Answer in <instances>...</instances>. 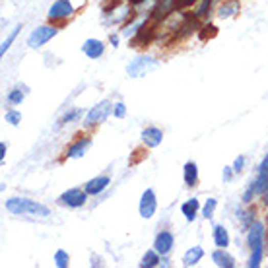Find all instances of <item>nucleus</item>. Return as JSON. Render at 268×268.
Instances as JSON below:
<instances>
[{"mask_svg":"<svg viewBox=\"0 0 268 268\" xmlns=\"http://www.w3.org/2000/svg\"><path fill=\"white\" fill-rule=\"evenodd\" d=\"M153 33H155L153 28H140L138 33H136V37L132 39V47H146L153 39Z\"/></svg>","mask_w":268,"mask_h":268,"instance_id":"a211bd4d","label":"nucleus"},{"mask_svg":"<svg viewBox=\"0 0 268 268\" xmlns=\"http://www.w3.org/2000/svg\"><path fill=\"white\" fill-rule=\"evenodd\" d=\"M19 29H21V26H18V28H14V29H12V33H10L8 37L4 39V43H2V47H0V55H2V57H4V55H6V51H8V49L12 47V43H14V39L18 37Z\"/></svg>","mask_w":268,"mask_h":268,"instance_id":"b1692460","label":"nucleus"},{"mask_svg":"<svg viewBox=\"0 0 268 268\" xmlns=\"http://www.w3.org/2000/svg\"><path fill=\"white\" fill-rule=\"evenodd\" d=\"M109 41L113 43V47H117V45H119V37H117V35H111V37H109Z\"/></svg>","mask_w":268,"mask_h":268,"instance_id":"f704fd0d","label":"nucleus"},{"mask_svg":"<svg viewBox=\"0 0 268 268\" xmlns=\"http://www.w3.org/2000/svg\"><path fill=\"white\" fill-rule=\"evenodd\" d=\"M212 260H214L216 266H220V268H233L235 266V259H233L226 249L214 251V253H212Z\"/></svg>","mask_w":268,"mask_h":268,"instance_id":"2eb2a0df","label":"nucleus"},{"mask_svg":"<svg viewBox=\"0 0 268 268\" xmlns=\"http://www.w3.org/2000/svg\"><path fill=\"white\" fill-rule=\"evenodd\" d=\"M198 0H175V8H189V6H192V4H196Z\"/></svg>","mask_w":268,"mask_h":268,"instance_id":"2f4dec72","label":"nucleus"},{"mask_svg":"<svg viewBox=\"0 0 268 268\" xmlns=\"http://www.w3.org/2000/svg\"><path fill=\"white\" fill-rule=\"evenodd\" d=\"M198 210H200V202H198V198H189L187 202H183L181 204V214L185 216V220L187 221L196 220Z\"/></svg>","mask_w":268,"mask_h":268,"instance_id":"ddd939ff","label":"nucleus"},{"mask_svg":"<svg viewBox=\"0 0 268 268\" xmlns=\"http://www.w3.org/2000/svg\"><path fill=\"white\" fill-rule=\"evenodd\" d=\"M212 2H214V0H200V4L196 6V10H194V14H192V18H196V19L204 18V16H206V14L210 12Z\"/></svg>","mask_w":268,"mask_h":268,"instance_id":"5701e85b","label":"nucleus"},{"mask_svg":"<svg viewBox=\"0 0 268 268\" xmlns=\"http://www.w3.org/2000/svg\"><path fill=\"white\" fill-rule=\"evenodd\" d=\"M6 210L14 216H37V218H47L51 210H49L45 204H41L37 200H29V198H8L6 200Z\"/></svg>","mask_w":268,"mask_h":268,"instance_id":"f257e3e1","label":"nucleus"},{"mask_svg":"<svg viewBox=\"0 0 268 268\" xmlns=\"http://www.w3.org/2000/svg\"><path fill=\"white\" fill-rule=\"evenodd\" d=\"M82 53H84L87 58L96 60V58H99L105 53V45H103V41H99V39H86L84 45H82Z\"/></svg>","mask_w":268,"mask_h":268,"instance_id":"9d476101","label":"nucleus"},{"mask_svg":"<svg viewBox=\"0 0 268 268\" xmlns=\"http://www.w3.org/2000/svg\"><path fill=\"white\" fill-rule=\"evenodd\" d=\"M175 247V237H173L171 231H160L155 235V241H153V249L158 251L162 257H167L169 253Z\"/></svg>","mask_w":268,"mask_h":268,"instance_id":"6e6552de","label":"nucleus"},{"mask_svg":"<svg viewBox=\"0 0 268 268\" xmlns=\"http://www.w3.org/2000/svg\"><path fill=\"white\" fill-rule=\"evenodd\" d=\"M183 179H185V185H187V187H196V183H198V165L194 162L185 163Z\"/></svg>","mask_w":268,"mask_h":268,"instance_id":"dca6fc26","label":"nucleus"},{"mask_svg":"<svg viewBox=\"0 0 268 268\" xmlns=\"http://www.w3.org/2000/svg\"><path fill=\"white\" fill-rule=\"evenodd\" d=\"M111 185V179L105 177V175H101V177H96V179H92V181L86 183V192L87 194H99V192H103Z\"/></svg>","mask_w":268,"mask_h":268,"instance_id":"4468645a","label":"nucleus"},{"mask_svg":"<svg viewBox=\"0 0 268 268\" xmlns=\"http://www.w3.org/2000/svg\"><path fill=\"white\" fill-rule=\"evenodd\" d=\"M239 12V0H224L220 8H218V16L220 18H231Z\"/></svg>","mask_w":268,"mask_h":268,"instance_id":"aec40b11","label":"nucleus"},{"mask_svg":"<svg viewBox=\"0 0 268 268\" xmlns=\"http://www.w3.org/2000/svg\"><path fill=\"white\" fill-rule=\"evenodd\" d=\"M216 206H218V200L216 198H208V200L204 202V206H202V216L206 220H210L212 216H214V212H216Z\"/></svg>","mask_w":268,"mask_h":268,"instance_id":"393cba45","label":"nucleus"},{"mask_svg":"<svg viewBox=\"0 0 268 268\" xmlns=\"http://www.w3.org/2000/svg\"><path fill=\"white\" fill-rule=\"evenodd\" d=\"M90 146H92V138H90V136L80 138V140H76V142L72 144V146H70V148L66 150V158H70V160L84 158V153L90 150Z\"/></svg>","mask_w":268,"mask_h":268,"instance_id":"9b49d317","label":"nucleus"},{"mask_svg":"<svg viewBox=\"0 0 268 268\" xmlns=\"http://www.w3.org/2000/svg\"><path fill=\"white\" fill-rule=\"evenodd\" d=\"M233 167H226L224 169V181H231V175H233Z\"/></svg>","mask_w":268,"mask_h":268,"instance_id":"72a5a7b5","label":"nucleus"},{"mask_svg":"<svg viewBox=\"0 0 268 268\" xmlns=\"http://www.w3.org/2000/svg\"><path fill=\"white\" fill-rule=\"evenodd\" d=\"M243 167H245V155H239V158L235 160V163H233V173H241Z\"/></svg>","mask_w":268,"mask_h":268,"instance_id":"7c9ffc66","label":"nucleus"},{"mask_svg":"<svg viewBox=\"0 0 268 268\" xmlns=\"http://www.w3.org/2000/svg\"><path fill=\"white\" fill-rule=\"evenodd\" d=\"M212 237H214V243H216L218 249H228L230 247V233L224 226H214Z\"/></svg>","mask_w":268,"mask_h":268,"instance_id":"f3484780","label":"nucleus"},{"mask_svg":"<svg viewBox=\"0 0 268 268\" xmlns=\"http://www.w3.org/2000/svg\"><path fill=\"white\" fill-rule=\"evenodd\" d=\"M128 2H130V4H132V6H136V4H142L144 0H128Z\"/></svg>","mask_w":268,"mask_h":268,"instance_id":"c9c22d12","label":"nucleus"},{"mask_svg":"<svg viewBox=\"0 0 268 268\" xmlns=\"http://www.w3.org/2000/svg\"><path fill=\"white\" fill-rule=\"evenodd\" d=\"M4 121L10 123V125H19L21 123V113L19 111H6V115H4Z\"/></svg>","mask_w":268,"mask_h":268,"instance_id":"cd10ccee","label":"nucleus"},{"mask_svg":"<svg viewBox=\"0 0 268 268\" xmlns=\"http://www.w3.org/2000/svg\"><path fill=\"white\" fill-rule=\"evenodd\" d=\"M72 14H74V6L70 0H55L49 8L47 18L49 21H60V19H68Z\"/></svg>","mask_w":268,"mask_h":268,"instance_id":"39448f33","label":"nucleus"},{"mask_svg":"<svg viewBox=\"0 0 268 268\" xmlns=\"http://www.w3.org/2000/svg\"><path fill=\"white\" fill-rule=\"evenodd\" d=\"M202 257H204V249L196 245V247H192V249H189L183 255V264H185V266H194V264L200 262Z\"/></svg>","mask_w":268,"mask_h":268,"instance_id":"6ab92c4d","label":"nucleus"},{"mask_svg":"<svg viewBox=\"0 0 268 268\" xmlns=\"http://www.w3.org/2000/svg\"><path fill=\"white\" fill-rule=\"evenodd\" d=\"M160 66V62L152 57H138L134 58L132 62L126 64V74L130 78H142L146 74L153 72L155 68Z\"/></svg>","mask_w":268,"mask_h":268,"instance_id":"f03ea898","label":"nucleus"},{"mask_svg":"<svg viewBox=\"0 0 268 268\" xmlns=\"http://www.w3.org/2000/svg\"><path fill=\"white\" fill-rule=\"evenodd\" d=\"M55 264H57L58 268H66L68 264H70V257H68L66 251L58 249L57 253H55Z\"/></svg>","mask_w":268,"mask_h":268,"instance_id":"a878e982","label":"nucleus"},{"mask_svg":"<svg viewBox=\"0 0 268 268\" xmlns=\"http://www.w3.org/2000/svg\"><path fill=\"white\" fill-rule=\"evenodd\" d=\"M247 245L251 251L262 249L264 247V226L260 221H253L249 228V235H247Z\"/></svg>","mask_w":268,"mask_h":268,"instance_id":"1a4fd4ad","label":"nucleus"},{"mask_svg":"<svg viewBox=\"0 0 268 268\" xmlns=\"http://www.w3.org/2000/svg\"><path fill=\"white\" fill-rule=\"evenodd\" d=\"M163 140V132L162 128L158 126H148L142 130V142L148 146V148H158Z\"/></svg>","mask_w":268,"mask_h":268,"instance_id":"f8f14e48","label":"nucleus"},{"mask_svg":"<svg viewBox=\"0 0 268 268\" xmlns=\"http://www.w3.org/2000/svg\"><path fill=\"white\" fill-rule=\"evenodd\" d=\"M257 194H268V171H260L257 181L253 183Z\"/></svg>","mask_w":268,"mask_h":268,"instance_id":"4be33fe9","label":"nucleus"},{"mask_svg":"<svg viewBox=\"0 0 268 268\" xmlns=\"http://www.w3.org/2000/svg\"><path fill=\"white\" fill-rule=\"evenodd\" d=\"M113 111V103L109 101V99H103V101H99L97 105H94L90 109V113L86 115L84 119V125L86 126H97L101 125V123H105L109 113Z\"/></svg>","mask_w":268,"mask_h":268,"instance_id":"7ed1b4c3","label":"nucleus"},{"mask_svg":"<svg viewBox=\"0 0 268 268\" xmlns=\"http://www.w3.org/2000/svg\"><path fill=\"white\" fill-rule=\"evenodd\" d=\"M160 253L153 249V251H146V255L142 257V262H140V266L142 268H153L160 264Z\"/></svg>","mask_w":268,"mask_h":268,"instance_id":"412c9836","label":"nucleus"},{"mask_svg":"<svg viewBox=\"0 0 268 268\" xmlns=\"http://www.w3.org/2000/svg\"><path fill=\"white\" fill-rule=\"evenodd\" d=\"M138 210L144 220H150L155 210H158V198H155V192L152 189H146L140 196V204H138Z\"/></svg>","mask_w":268,"mask_h":268,"instance_id":"0eeeda50","label":"nucleus"},{"mask_svg":"<svg viewBox=\"0 0 268 268\" xmlns=\"http://www.w3.org/2000/svg\"><path fill=\"white\" fill-rule=\"evenodd\" d=\"M86 200H87L86 189H78V187L68 189V191H64L60 196H58V202L64 204V206H68V208H80V206L86 204Z\"/></svg>","mask_w":268,"mask_h":268,"instance_id":"423d86ee","label":"nucleus"},{"mask_svg":"<svg viewBox=\"0 0 268 268\" xmlns=\"http://www.w3.org/2000/svg\"><path fill=\"white\" fill-rule=\"evenodd\" d=\"M6 150H8L6 142H0V160H2V162H4V158H6Z\"/></svg>","mask_w":268,"mask_h":268,"instance_id":"473e14b6","label":"nucleus"},{"mask_svg":"<svg viewBox=\"0 0 268 268\" xmlns=\"http://www.w3.org/2000/svg\"><path fill=\"white\" fill-rule=\"evenodd\" d=\"M8 105H19L21 101H24V94H21V90H12L8 94Z\"/></svg>","mask_w":268,"mask_h":268,"instance_id":"bb28decb","label":"nucleus"},{"mask_svg":"<svg viewBox=\"0 0 268 268\" xmlns=\"http://www.w3.org/2000/svg\"><path fill=\"white\" fill-rule=\"evenodd\" d=\"M80 115H82V111H80V109H74V111H70V113H66V115L62 117L58 125L62 126V125H66V123H72V121H76Z\"/></svg>","mask_w":268,"mask_h":268,"instance_id":"c85d7f7f","label":"nucleus"},{"mask_svg":"<svg viewBox=\"0 0 268 268\" xmlns=\"http://www.w3.org/2000/svg\"><path fill=\"white\" fill-rule=\"evenodd\" d=\"M113 115H115L117 119H125L126 117V105L123 101H117L115 105H113Z\"/></svg>","mask_w":268,"mask_h":268,"instance_id":"c756f323","label":"nucleus"},{"mask_svg":"<svg viewBox=\"0 0 268 268\" xmlns=\"http://www.w3.org/2000/svg\"><path fill=\"white\" fill-rule=\"evenodd\" d=\"M57 33H58V28H57V26H41V28L33 29V31L29 33L28 45H29L31 49L43 47V45H45V43H49V41L55 37Z\"/></svg>","mask_w":268,"mask_h":268,"instance_id":"20e7f679","label":"nucleus"}]
</instances>
